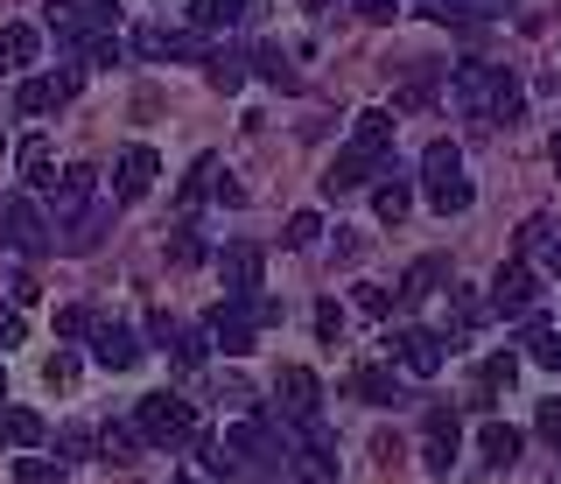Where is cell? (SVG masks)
<instances>
[{"instance_id":"6da1fadb","label":"cell","mask_w":561,"mask_h":484,"mask_svg":"<svg viewBox=\"0 0 561 484\" xmlns=\"http://www.w3.org/2000/svg\"><path fill=\"white\" fill-rule=\"evenodd\" d=\"M43 28L57 43H92V36H113L119 28V8H105V0H43Z\"/></svg>"},{"instance_id":"7a4b0ae2","label":"cell","mask_w":561,"mask_h":484,"mask_svg":"<svg viewBox=\"0 0 561 484\" xmlns=\"http://www.w3.org/2000/svg\"><path fill=\"white\" fill-rule=\"evenodd\" d=\"M134 428H140V442H148V449H169V442H190L197 414H190L183 393H148L140 414H134Z\"/></svg>"},{"instance_id":"3957f363","label":"cell","mask_w":561,"mask_h":484,"mask_svg":"<svg viewBox=\"0 0 561 484\" xmlns=\"http://www.w3.org/2000/svg\"><path fill=\"white\" fill-rule=\"evenodd\" d=\"M386 352H393V358H400V366H408L414 379H435V372L449 366V352H456V344H449L443 331H421V323H408V331H386Z\"/></svg>"},{"instance_id":"277c9868","label":"cell","mask_w":561,"mask_h":484,"mask_svg":"<svg viewBox=\"0 0 561 484\" xmlns=\"http://www.w3.org/2000/svg\"><path fill=\"white\" fill-rule=\"evenodd\" d=\"M0 246H22V253H49V246H57V232L43 224L35 197H8V204H0Z\"/></svg>"},{"instance_id":"5b68a950","label":"cell","mask_w":561,"mask_h":484,"mask_svg":"<svg viewBox=\"0 0 561 484\" xmlns=\"http://www.w3.org/2000/svg\"><path fill=\"white\" fill-rule=\"evenodd\" d=\"M92 204H99V169H92V162L57 169V183H49V218L70 224L78 211H92Z\"/></svg>"},{"instance_id":"8992f818","label":"cell","mask_w":561,"mask_h":484,"mask_svg":"<svg viewBox=\"0 0 561 484\" xmlns=\"http://www.w3.org/2000/svg\"><path fill=\"white\" fill-rule=\"evenodd\" d=\"M225 463H239V471H274V428L267 422H232V428H225Z\"/></svg>"},{"instance_id":"52a82bcc","label":"cell","mask_w":561,"mask_h":484,"mask_svg":"<svg viewBox=\"0 0 561 484\" xmlns=\"http://www.w3.org/2000/svg\"><path fill=\"white\" fill-rule=\"evenodd\" d=\"M204 331H210V344H218L225 358H245L260 344V323H253V309H239V302H218L204 316Z\"/></svg>"},{"instance_id":"ba28073f","label":"cell","mask_w":561,"mask_h":484,"mask_svg":"<svg viewBox=\"0 0 561 484\" xmlns=\"http://www.w3.org/2000/svg\"><path fill=\"white\" fill-rule=\"evenodd\" d=\"M540 288H548V281H540L526 261H513V267H499V281H491V309H499V316H534Z\"/></svg>"},{"instance_id":"9c48e42d","label":"cell","mask_w":561,"mask_h":484,"mask_svg":"<svg viewBox=\"0 0 561 484\" xmlns=\"http://www.w3.org/2000/svg\"><path fill=\"white\" fill-rule=\"evenodd\" d=\"M154 344L175 358V372H197L204 358H210V331H204V323H169V316H154Z\"/></svg>"},{"instance_id":"30bf717a","label":"cell","mask_w":561,"mask_h":484,"mask_svg":"<svg viewBox=\"0 0 561 484\" xmlns=\"http://www.w3.org/2000/svg\"><path fill=\"white\" fill-rule=\"evenodd\" d=\"M154 176H162V154H154V148H127L113 162V197L119 204H140L154 189Z\"/></svg>"},{"instance_id":"8fae6325","label":"cell","mask_w":561,"mask_h":484,"mask_svg":"<svg viewBox=\"0 0 561 484\" xmlns=\"http://www.w3.org/2000/svg\"><path fill=\"white\" fill-rule=\"evenodd\" d=\"M393 127H400L393 106H365L358 119H351V148L373 154V162H393Z\"/></svg>"},{"instance_id":"7c38bea8","label":"cell","mask_w":561,"mask_h":484,"mask_svg":"<svg viewBox=\"0 0 561 484\" xmlns=\"http://www.w3.org/2000/svg\"><path fill=\"white\" fill-rule=\"evenodd\" d=\"M92 358L105 372H134L140 366V337L127 331V323H92Z\"/></svg>"},{"instance_id":"4fadbf2b","label":"cell","mask_w":561,"mask_h":484,"mask_svg":"<svg viewBox=\"0 0 561 484\" xmlns=\"http://www.w3.org/2000/svg\"><path fill=\"white\" fill-rule=\"evenodd\" d=\"M491 84H499V64H478V57H463V64L449 71V92H456V106H463V113H484Z\"/></svg>"},{"instance_id":"5bb4252c","label":"cell","mask_w":561,"mask_h":484,"mask_svg":"<svg viewBox=\"0 0 561 484\" xmlns=\"http://www.w3.org/2000/svg\"><path fill=\"white\" fill-rule=\"evenodd\" d=\"M218 274H225V296H253L260 288V246L253 239H232V246L218 253Z\"/></svg>"},{"instance_id":"9a60e30c","label":"cell","mask_w":561,"mask_h":484,"mask_svg":"<svg viewBox=\"0 0 561 484\" xmlns=\"http://www.w3.org/2000/svg\"><path fill=\"white\" fill-rule=\"evenodd\" d=\"M280 407H288L295 414V422H309V414H316V401H323V387H316V372L309 366H280Z\"/></svg>"},{"instance_id":"2e32d148","label":"cell","mask_w":561,"mask_h":484,"mask_svg":"<svg viewBox=\"0 0 561 484\" xmlns=\"http://www.w3.org/2000/svg\"><path fill=\"white\" fill-rule=\"evenodd\" d=\"M373 154H358V148H344L337 154V162H330L323 169V197H344V189H365V183H373Z\"/></svg>"},{"instance_id":"e0dca14e","label":"cell","mask_w":561,"mask_h":484,"mask_svg":"<svg viewBox=\"0 0 561 484\" xmlns=\"http://www.w3.org/2000/svg\"><path fill=\"white\" fill-rule=\"evenodd\" d=\"M351 393H358L365 407H400V401H408L400 379H393V366H358V372H351Z\"/></svg>"},{"instance_id":"ac0fdd59","label":"cell","mask_w":561,"mask_h":484,"mask_svg":"<svg viewBox=\"0 0 561 484\" xmlns=\"http://www.w3.org/2000/svg\"><path fill=\"white\" fill-rule=\"evenodd\" d=\"M35 57H43V28H35V22H8V28H0V64H8V71H28Z\"/></svg>"},{"instance_id":"d6986e66","label":"cell","mask_w":561,"mask_h":484,"mask_svg":"<svg viewBox=\"0 0 561 484\" xmlns=\"http://www.w3.org/2000/svg\"><path fill=\"white\" fill-rule=\"evenodd\" d=\"M478 449H484V463H491V471H513V463H519V449H526V436H519L513 422H484Z\"/></svg>"},{"instance_id":"ffe728a7","label":"cell","mask_w":561,"mask_h":484,"mask_svg":"<svg viewBox=\"0 0 561 484\" xmlns=\"http://www.w3.org/2000/svg\"><path fill=\"white\" fill-rule=\"evenodd\" d=\"M140 449H148V442H140V428H134V422L99 428V457H105V463H119V471H127V463H140Z\"/></svg>"},{"instance_id":"44dd1931","label":"cell","mask_w":561,"mask_h":484,"mask_svg":"<svg viewBox=\"0 0 561 484\" xmlns=\"http://www.w3.org/2000/svg\"><path fill=\"white\" fill-rule=\"evenodd\" d=\"M456 176H463V148H456V141H435L428 154H421V183H428V189H443Z\"/></svg>"},{"instance_id":"7402d4cb","label":"cell","mask_w":561,"mask_h":484,"mask_svg":"<svg viewBox=\"0 0 561 484\" xmlns=\"http://www.w3.org/2000/svg\"><path fill=\"white\" fill-rule=\"evenodd\" d=\"M519 113H526V92H519V78H505L491 84V99H484V119H499V127H519Z\"/></svg>"},{"instance_id":"603a6c76","label":"cell","mask_w":561,"mask_h":484,"mask_svg":"<svg viewBox=\"0 0 561 484\" xmlns=\"http://www.w3.org/2000/svg\"><path fill=\"white\" fill-rule=\"evenodd\" d=\"M14 162H22L28 189H49V183H57V169H49V141H43V134H28V141L14 148Z\"/></svg>"},{"instance_id":"cb8c5ba5","label":"cell","mask_w":561,"mask_h":484,"mask_svg":"<svg viewBox=\"0 0 561 484\" xmlns=\"http://www.w3.org/2000/svg\"><path fill=\"white\" fill-rule=\"evenodd\" d=\"M245 8H253V0H190V22L197 28H239Z\"/></svg>"},{"instance_id":"d4e9b609","label":"cell","mask_w":561,"mask_h":484,"mask_svg":"<svg viewBox=\"0 0 561 484\" xmlns=\"http://www.w3.org/2000/svg\"><path fill=\"white\" fill-rule=\"evenodd\" d=\"M0 436H8L14 449H35L43 442V414L35 407H0Z\"/></svg>"},{"instance_id":"484cf974","label":"cell","mask_w":561,"mask_h":484,"mask_svg":"<svg viewBox=\"0 0 561 484\" xmlns=\"http://www.w3.org/2000/svg\"><path fill=\"white\" fill-rule=\"evenodd\" d=\"M443 267H449L443 253L414 261V267H408V281H400V302H428V296H435V281H443Z\"/></svg>"},{"instance_id":"4316f807","label":"cell","mask_w":561,"mask_h":484,"mask_svg":"<svg viewBox=\"0 0 561 484\" xmlns=\"http://www.w3.org/2000/svg\"><path fill=\"white\" fill-rule=\"evenodd\" d=\"M408 204H414V189L400 183V176L373 183V211H379V224H400V218H408Z\"/></svg>"},{"instance_id":"83f0119b","label":"cell","mask_w":561,"mask_h":484,"mask_svg":"<svg viewBox=\"0 0 561 484\" xmlns=\"http://www.w3.org/2000/svg\"><path fill=\"white\" fill-rule=\"evenodd\" d=\"M14 106H22V113H49V106H64L57 78H22V84H14Z\"/></svg>"},{"instance_id":"f1b7e54d","label":"cell","mask_w":561,"mask_h":484,"mask_svg":"<svg viewBox=\"0 0 561 484\" xmlns=\"http://www.w3.org/2000/svg\"><path fill=\"white\" fill-rule=\"evenodd\" d=\"M526 358H534V366H548V372H561V331H548V323H526Z\"/></svg>"},{"instance_id":"f546056e","label":"cell","mask_w":561,"mask_h":484,"mask_svg":"<svg viewBox=\"0 0 561 484\" xmlns=\"http://www.w3.org/2000/svg\"><path fill=\"white\" fill-rule=\"evenodd\" d=\"M99 232H105V204H92V211H78V218H70L64 246H70V253H92V246H99Z\"/></svg>"},{"instance_id":"4dcf8cb0","label":"cell","mask_w":561,"mask_h":484,"mask_svg":"<svg viewBox=\"0 0 561 484\" xmlns=\"http://www.w3.org/2000/svg\"><path fill=\"white\" fill-rule=\"evenodd\" d=\"M435 99V71H408V84L393 92V113H421Z\"/></svg>"},{"instance_id":"1f68e13d","label":"cell","mask_w":561,"mask_h":484,"mask_svg":"<svg viewBox=\"0 0 561 484\" xmlns=\"http://www.w3.org/2000/svg\"><path fill=\"white\" fill-rule=\"evenodd\" d=\"M245 71H253V78H267V84H295V71H288V57H280L274 43H260V49H253V64H245Z\"/></svg>"},{"instance_id":"d6a6232c","label":"cell","mask_w":561,"mask_h":484,"mask_svg":"<svg viewBox=\"0 0 561 484\" xmlns=\"http://www.w3.org/2000/svg\"><path fill=\"white\" fill-rule=\"evenodd\" d=\"M470 197H478V189H470V176H456V183H443V189H428V204L443 218H456V211H470Z\"/></svg>"},{"instance_id":"836d02e7","label":"cell","mask_w":561,"mask_h":484,"mask_svg":"<svg viewBox=\"0 0 561 484\" xmlns=\"http://www.w3.org/2000/svg\"><path fill=\"white\" fill-rule=\"evenodd\" d=\"M14 484H70V477H64V463H49V457H22L14 463Z\"/></svg>"},{"instance_id":"e575fe53","label":"cell","mask_w":561,"mask_h":484,"mask_svg":"<svg viewBox=\"0 0 561 484\" xmlns=\"http://www.w3.org/2000/svg\"><path fill=\"white\" fill-rule=\"evenodd\" d=\"M513 379H519V358L513 352H491L484 366H478V387H513Z\"/></svg>"},{"instance_id":"d590c367","label":"cell","mask_w":561,"mask_h":484,"mask_svg":"<svg viewBox=\"0 0 561 484\" xmlns=\"http://www.w3.org/2000/svg\"><path fill=\"white\" fill-rule=\"evenodd\" d=\"M421 463H428L435 477H449V463H456V436H428V442H421Z\"/></svg>"},{"instance_id":"8d00e7d4","label":"cell","mask_w":561,"mask_h":484,"mask_svg":"<svg viewBox=\"0 0 561 484\" xmlns=\"http://www.w3.org/2000/svg\"><path fill=\"white\" fill-rule=\"evenodd\" d=\"M92 309H84V302H70V309H57V337H92Z\"/></svg>"},{"instance_id":"74e56055","label":"cell","mask_w":561,"mask_h":484,"mask_svg":"<svg viewBox=\"0 0 561 484\" xmlns=\"http://www.w3.org/2000/svg\"><path fill=\"white\" fill-rule=\"evenodd\" d=\"M204 71H210V84H218V92H239V84H245V64H232L225 49H218V57L204 64Z\"/></svg>"},{"instance_id":"f35d334b","label":"cell","mask_w":561,"mask_h":484,"mask_svg":"<svg viewBox=\"0 0 561 484\" xmlns=\"http://www.w3.org/2000/svg\"><path fill=\"white\" fill-rule=\"evenodd\" d=\"M169 261H175V267H197V261H204V239L190 232V224H183V232L169 239Z\"/></svg>"},{"instance_id":"ab89813d","label":"cell","mask_w":561,"mask_h":484,"mask_svg":"<svg viewBox=\"0 0 561 484\" xmlns=\"http://www.w3.org/2000/svg\"><path fill=\"white\" fill-rule=\"evenodd\" d=\"M316 337H323V344H344V309L337 302H316Z\"/></svg>"},{"instance_id":"60d3db41","label":"cell","mask_w":561,"mask_h":484,"mask_svg":"<svg viewBox=\"0 0 561 484\" xmlns=\"http://www.w3.org/2000/svg\"><path fill=\"white\" fill-rule=\"evenodd\" d=\"M43 379H49V387H78V352H49Z\"/></svg>"},{"instance_id":"b9f144b4","label":"cell","mask_w":561,"mask_h":484,"mask_svg":"<svg viewBox=\"0 0 561 484\" xmlns=\"http://www.w3.org/2000/svg\"><path fill=\"white\" fill-rule=\"evenodd\" d=\"M316 239H323V218H316V211H295L288 218V246H316Z\"/></svg>"},{"instance_id":"7bdbcfd3","label":"cell","mask_w":561,"mask_h":484,"mask_svg":"<svg viewBox=\"0 0 561 484\" xmlns=\"http://www.w3.org/2000/svg\"><path fill=\"white\" fill-rule=\"evenodd\" d=\"M210 176H218V162H210V154H204V162H197V169H190V176H183V211H190V204H197L204 189H210Z\"/></svg>"},{"instance_id":"ee69618b","label":"cell","mask_w":561,"mask_h":484,"mask_svg":"<svg viewBox=\"0 0 561 484\" xmlns=\"http://www.w3.org/2000/svg\"><path fill=\"white\" fill-rule=\"evenodd\" d=\"M534 428H540V442L561 449V393H554V401H540V422H534Z\"/></svg>"},{"instance_id":"f6af8a7d","label":"cell","mask_w":561,"mask_h":484,"mask_svg":"<svg viewBox=\"0 0 561 484\" xmlns=\"http://www.w3.org/2000/svg\"><path fill=\"white\" fill-rule=\"evenodd\" d=\"M134 49H140V57H169V28H134Z\"/></svg>"},{"instance_id":"bcb514c9","label":"cell","mask_w":561,"mask_h":484,"mask_svg":"<svg viewBox=\"0 0 561 484\" xmlns=\"http://www.w3.org/2000/svg\"><path fill=\"white\" fill-rule=\"evenodd\" d=\"M22 337H28V323L14 316V309H0V352H14V344H22Z\"/></svg>"},{"instance_id":"7dc6e473","label":"cell","mask_w":561,"mask_h":484,"mask_svg":"<svg viewBox=\"0 0 561 484\" xmlns=\"http://www.w3.org/2000/svg\"><path fill=\"white\" fill-rule=\"evenodd\" d=\"M49 78H57V92H64V99H78V92H84V64H64V71H49Z\"/></svg>"},{"instance_id":"c3c4849f","label":"cell","mask_w":561,"mask_h":484,"mask_svg":"<svg viewBox=\"0 0 561 484\" xmlns=\"http://www.w3.org/2000/svg\"><path fill=\"white\" fill-rule=\"evenodd\" d=\"M351 8H358L365 22H393V14H400V0H351Z\"/></svg>"},{"instance_id":"681fc988","label":"cell","mask_w":561,"mask_h":484,"mask_svg":"<svg viewBox=\"0 0 561 484\" xmlns=\"http://www.w3.org/2000/svg\"><path fill=\"white\" fill-rule=\"evenodd\" d=\"M428 436H463V428H456V407H428Z\"/></svg>"},{"instance_id":"f907efd6","label":"cell","mask_w":561,"mask_h":484,"mask_svg":"<svg viewBox=\"0 0 561 484\" xmlns=\"http://www.w3.org/2000/svg\"><path fill=\"white\" fill-rule=\"evenodd\" d=\"M358 309H365V316H386V309H393V296H386V288H358Z\"/></svg>"},{"instance_id":"816d5d0a","label":"cell","mask_w":561,"mask_h":484,"mask_svg":"<svg viewBox=\"0 0 561 484\" xmlns=\"http://www.w3.org/2000/svg\"><path fill=\"white\" fill-rule=\"evenodd\" d=\"M84 442H92V428H64V457H92Z\"/></svg>"},{"instance_id":"f5cc1de1","label":"cell","mask_w":561,"mask_h":484,"mask_svg":"<svg viewBox=\"0 0 561 484\" xmlns=\"http://www.w3.org/2000/svg\"><path fill=\"white\" fill-rule=\"evenodd\" d=\"M302 8H309V14H323V8H330V0H302Z\"/></svg>"},{"instance_id":"db71d44e","label":"cell","mask_w":561,"mask_h":484,"mask_svg":"<svg viewBox=\"0 0 561 484\" xmlns=\"http://www.w3.org/2000/svg\"><path fill=\"white\" fill-rule=\"evenodd\" d=\"M0 162H8V134H0Z\"/></svg>"},{"instance_id":"11a10c76","label":"cell","mask_w":561,"mask_h":484,"mask_svg":"<svg viewBox=\"0 0 561 484\" xmlns=\"http://www.w3.org/2000/svg\"><path fill=\"white\" fill-rule=\"evenodd\" d=\"M0 393H8V372H0Z\"/></svg>"},{"instance_id":"9f6ffc18","label":"cell","mask_w":561,"mask_h":484,"mask_svg":"<svg viewBox=\"0 0 561 484\" xmlns=\"http://www.w3.org/2000/svg\"><path fill=\"white\" fill-rule=\"evenodd\" d=\"M175 484H197V477H175Z\"/></svg>"},{"instance_id":"6f0895ef","label":"cell","mask_w":561,"mask_h":484,"mask_svg":"<svg viewBox=\"0 0 561 484\" xmlns=\"http://www.w3.org/2000/svg\"><path fill=\"white\" fill-rule=\"evenodd\" d=\"M105 8H119V0H105Z\"/></svg>"}]
</instances>
